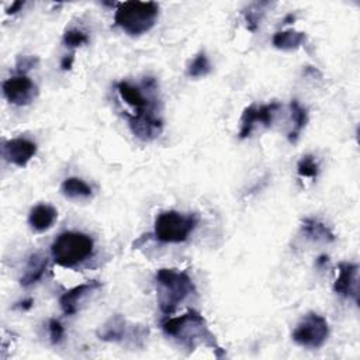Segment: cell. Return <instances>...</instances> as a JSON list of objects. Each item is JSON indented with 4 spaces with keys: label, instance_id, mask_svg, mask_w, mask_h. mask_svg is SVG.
<instances>
[{
    "label": "cell",
    "instance_id": "4fadbf2b",
    "mask_svg": "<svg viewBox=\"0 0 360 360\" xmlns=\"http://www.w3.org/2000/svg\"><path fill=\"white\" fill-rule=\"evenodd\" d=\"M57 218H58V211L53 206L38 204L30 211L28 224L35 233H45L53 227Z\"/></svg>",
    "mask_w": 360,
    "mask_h": 360
},
{
    "label": "cell",
    "instance_id": "484cf974",
    "mask_svg": "<svg viewBox=\"0 0 360 360\" xmlns=\"http://www.w3.org/2000/svg\"><path fill=\"white\" fill-rule=\"evenodd\" d=\"M73 61H75V55L73 54H69V55L64 57L62 61H61V69L62 71H71L72 65H73Z\"/></svg>",
    "mask_w": 360,
    "mask_h": 360
},
{
    "label": "cell",
    "instance_id": "603a6c76",
    "mask_svg": "<svg viewBox=\"0 0 360 360\" xmlns=\"http://www.w3.org/2000/svg\"><path fill=\"white\" fill-rule=\"evenodd\" d=\"M244 16H245V21H246L248 28L251 31H256L258 27H259V21L262 19V12H260V9H258V5L249 6L244 12Z\"/></svg>",
    "mask_w": 360,
    "mask_h": 360
},
{
    "label": "cell",
    "instance_id": "8fae6325",
    "mask_svg": "<svg viewBox=\"0 0 360 360\" xmlns=\"http://www.w3.org/2000/svg\"><path fill=\"white\" fill-rule=\"evenodd\" d=\"M35 154L37 144L27 138H13L3 144V158L19 168L27 166Z\"/></svg>",
    "mask_w": 360,
    "mask_h": 360
},
{
    "label": "cell",
    "instance_id": "ac0fdd59",
    "mask_svg": "<svg viewBox=\"0 0 360 360\" xmlns=\"http://www.w3.org/2000/svg\"><path fill=\"white\" fill-rule=\"evenodd\" d=\"M61 192L68 199H89L92 197L93 190L90 188L84 180L79 177H68L64 180L61 186Z\"/></svg>",
    "mask_w": 360,
    "mask_h": 360
},
{
    "label": "cell",
    "instance_id": "cb8c5ba5",
    "mask_svg": "<svg viewBox=\"0 0 360 360\" xmlns=\"http://www.w3.org/2000/svg\"><path fill=\"white\" fill-rule=\"evenodd\" d=\"M48 331H50V339L53 345H60L64 341L65 336V328L61 324V321L53 318L48 323Z\"/></svg>",
    "mask_w": 360,
    "mask_h": 360
},
{
    "label": "cell",
    "instance_id": "83f0119b",
    "mask_svg": "<svg viewBox=\"0 0 360 360\" xmlns=\"http://www.w3.org/2000/svg\"><path fill=\"white\" fill-rule=\"evenodd\" d=\"M23 6H24V2H15V3L8 9V15H15V13H17Z\"/></svg>",
    "mask_w": 360,
    "mask_h": 360
},
{
    "label": "cell",
    "instance_id": "7c38bea8",
    "mask_svg": "<svg viewBox=\"0 0 360 360\" xmlns=\"http://www.w3.org/2000/svg\"><path fill=\"white\" fill-rule=\"evenodd\" d=\"M102 285L96 280H92V282H87V283H83V285H79L68 291H65L61 298H60V304H61V308L64 311L65 315H73L76 314L78 311V304L79 301L86 297L89 293H92L98 289H100Z\"/></svg>",
    "mask_w": 360,
    "mask_h": 360
},
{
    "label": "cell",
    "instance_id": "30bf717a",
    "mask_svg": "<svg viewBox=\"0 0 360 360\" xmlns=\"http://www.w3.org/2000/svg\"><path fill=\"white\" fill-rule=\"evenodd\" d=\"M359 266L350 262L338 264V278L334 283V291L342 297H353L359 303Z\"/></svg>",
    "mask_w": 360,
    "mask_h": 360
},
{
    "label": "cell",
    "instance_id": "277c9868",
    "mask_svg": "<svg viewBox=\"0 0 360 360\" xmlns=\"http://www.w3.org/2000/svg\"><path fill=\"white\" fill-rule=\"evenodd\" d=\"M95 242L83 233L66 231L51 245V256L58 266L75 267L93 255Z\"/></svg>",
    "mask_w": 360,
    "mask_h": 360
},
{
    "label": "cell",
    "instance_id": "52a82bcc",
    "mask_svg": "<svg viewBox=\"0 0 360 360\" xmlns=\"http://www.w3.org/2000/svg\"><path fill=\"white\" fill-rule=\"evenodd\" d=\"M117 92L121 100L131 107L132 113H127V117H144V116H158L156 100L148 98L143 89L135 86L127 80L117 83Z\"/></svg>",
    "mask_w": 360,
    "mask_h": 360
},
{
    "label": "cell",
    "instance_id": "4316f807",
    "mask_svg": "<svg viewBox=\"0 0 360 360\" xmlns=\"http://www.w3.org/2000/svg\"><path fill=\"white\" fill-rule=\"evenodd\" d=\"M33 305H34V300H33V298H28V300H24V301H21V303H19V304L16 305V308H20V309H23V311H28V309H31Z\"/></svg>",
    "mask_w": 360,
    "mask_h": 360
},
{
    "label": "cell",
    "instance_id": "ba28073f",
    "mask_svg": "<svg viewBox=\"0 0 360 360\" xmlns=\"http://www.w3.org/2000/svg\"><path fill=\"white\" fill-rule=\"evenodd\" d=\"M3 95L13 106H27L34 102L38 90L30 78L19 75L3 82Z\"/></svg>",
    "mask_w": 360,
    "mask_h": 360
},
{
    "label": "cell",
    "instance_id": "44dd1931",
    "mask_svg": "<svg viewBox=\"0 0 360 360\" xmlns=\"http://www.w3.org/2000/svg\"><path fill=\"white\" fill-rule=\"evenodd\" d=\"M297 173L301 177L317 179L320 173V163L312 155H304L297 163Z\"/></svg>",
    "mask_w": 360,
    "mask_h": 360
},
{
    "label": "cell",
    "instance_id": "3957f363",
    "mask_svg": "<svg viewBox=\"0 0 360 360\" xmlns=\"http://www.w3.org/2000/svg\"><path fill=\"white\" fill-rule=\"evenodd\" d=\"M159 16V6L154 2H124L117 5L114 21L129 35H143L150 31Z\"/></svg>",
    "mask_w": 360,
    "mask_h": 360
},
{
    "label": "cell",
    "instance_id": "8992f818",
    "mask_svg": "<svg viewBox=\"0 0 360 360\" xmlns=\"http://www.w3.org/2000/svg\"><path fill=\"white\" fill-rule=\"evenodd\" d=\"M330 336V325L323 315L309 312L297 324L293 332V341L307 349L321 348Z\"/></svg>",
    "mask_w": 360,
    "mask_h": 360
},
{
    "label": "cell",
    "instance_id": "9a60e30c",
    "mask_svg": "<svg viewBox=\"0 0 360 360\" xmlns=\"http://www.w3.org/2000/svg\"><path fill=\"white\" fill-rule=\"evenodd\" d=\"M301 230L303 234L315 242H334L335 241V235L334 233L327 227L324 222H321L317 218H304L301 221Z\"/></svg>",
    "mask_w": 360,
    "mask_h": 360
},
{
    "label": "cell",
    "instance_id": "6da1fadb",
    "mask_svg": "<svg viewBox=\"0 0 360 360\" xmlns=\"http://www.w3.org/2000/svg\"><path fill=\"white\" fill-rule=\"evenodd\" d=\"M162 331L190 349H195L199 343L213 348L214 350L221 349L215 342V336L210 332L203 315L195 309L188 311L180 317L163 321Z\"/></svg>",
    "mask_w": 360,
    "mask_h": 360
},
{
    "label": "cell",
    "instance_id": "7402d4cb",
    "mask_svg": "<svg viewBox=\"0 0 360 360\" xmlns=\"http://www.w3.org/2000/svg\"><path fill=\"white\" fill-rule=\"evenodd\" d=\"M89 44V35L83 30L69 28L64 34V45L68 48H78Z\"/></svg>",
    "mask_w": 360,
    "mask_h": 360
},
{
    "label": "cell",
    "instance_id": "f1b7e54d",
    "mask_svg": "<svg viewBox=\"0 0 360 360\" xmlns=\"http://www.w3.org/2000/svg\"><path fill=\"white\" fill-rule=\"evenodd\" d=\"M328 262H330V258H328L327 255H321V256L317 259V266H318V267H324V266L328 264Z\"/></svg>",
    "mask_w": 360,
    "mask_h": 360
},
{
    "label": "cell",
    "instance_id": "ffe728a7",
    "mask_svg": "<svg viewBox=\"0 0 360 360\" xmlns=\"http://www.w3.org/2000/svg\"><path fill=\"white\" fill-rule=\"evenodd\" d=\"M211 72V65L208 61V57L204 51L199 53L195 60L190 62V65L188 66V76L189 78H203L206 75H208Z\"/></svg>",
    "mask_w": 360,
    "mask_h": 360
},
{
    "label": "cell",
    "instance_id": "9c48e42d",
    "mask_svg": "<svg viewBox=\"0 0 360 360\" xmlns=\"http://www.w3.org/2000/svg\"><path fill=\"white\" fill-rule=\"evenodd\" d=\"M280 109V105L273 102L263 106H249L244 110L241 117V129H240V138L245 140L253 131V127L256 123H262L264 127H272L273 117L276 111Z\"/></svg>",
    "mask_w": 360,
    "mask_h": 360
},
{
    "label": "cell",
    "instance_id": "e0dca14e",
    "mask_svg": "<svg viewBox=\"0 0 360 360\" xmlns=\"http://www.w3.org/2000/svg\"><path fill=\"white\" fill-rule=\"evenodd\" d=\"M305 41H307L305 33L296 31V30L278 31L272 38V42H273L275 47L278 50H283V51L298 50L305 44Z\"/></svg>",
    "mask_w": 360,
    "mask_h": 360
},
{
    "label": "cell",
    "instance_id": "5b68a950",
    "mask_svg": "<svg viewBox=\"0 0 360 360\" xmlns=\"http://www.w3.org/2000/svg\"><path fill=\"white\" fill-rule=\"evenodd\" d=\"M199 217L196 214H183L174 210L161 213L155 219L154 237L162 244H180L189 240L196 230Z\"/></svg>",
    "mask_w": 360,
    "mask_h": 360
},
{
    "label": "cell",
    "instance_id": "7a4b0ae2",
    "mask_svg": "<svg viewBox=\"0 0 360 360\" xmlns=\"http://www.w3.org/2000/svg\"><path fill=\"white\" fill-rule=\"evenodd\" d=\"M159 308L165 315H172L189 296L196 294V287L188 272L176 269H159L155 276Z\"/></svg>",
    "mask_w": 360,
    "mask_h": 360
},
{
    "label": "cell",
    "instance_id": "5bb4252c",
    "mask_svg": "<svg viewBox=\"0 0 360 360\" xmlns=\"http://www.w3.org/2000/svg\"><path fill=\"white\" fill-rule=\"evenodd\" d=\"M48 267V259L41 253H33L26 264V272L20 279L23 287H30L42 279L45 270Z\"/></svg>",
    "mask_w": 360,
    "mask_h": 360
},
{
    "label": "cell",
    "instance_id": "2e32d148",
    "mask_svg": "<svg viewBox=\"0 0 360 360\" xmlns=\"http://www.w3.org/2000/svg\"><path fill=\"white\" fill-rule=\"evenodd\" d=\"M127 321L123 315L117 314L100 328L98 336L106 342H121L127 336Z\"/></svg>",
    "mask_w": 360,
    "mask_h": 360
},
{
    "label": "cell",
    "instance_id": "d4e9b609",
    "mask_svg": "<svg viewBox=\"0 0 360 360\" xmlns=\"http://www.w3.org/2000/svg\"><path fill=\"white\" fill-rule=\"evenodd\" d=\"M38 64H39L38 57H34V55H20V57H17L16 68H17V72L20 75H24L26 72L34 69Z\"/></svg>",
    "mask_w": 360,
    "mask_h": 360
},
{
    "label": "cell",
    "instance_id": "d6986e66",
    "mask_svg": "<svg viewBox=\"0 0 360 360\" xmlns=\"http://www.w3.org/2000/svg\"><path fill=\"white\" fill-rule=\"evenodd\" d=\"M290 109H291V118H293V123H294V128L289 134V141L294 144V143H297L301 131L305 128V125L308 123V113H307V109L303 107L300 105V102L296 100V99L291 100Z\"/></svg>",
    "mask_w": 360,
    "mask_h": 360
}]
</instances>
